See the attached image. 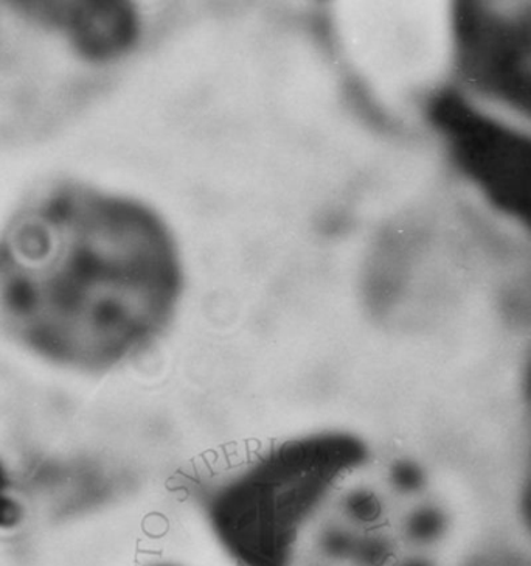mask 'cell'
<instances>
[{
	"label": "cell",
	"instance_id": "cell-9",
	"mask_svg": "<svg viewBox=\"0 0 531 566\" xmlns=\"http://www.w3.org/2000/svg\"><path fill=\"white\" fill-rule=\"evenodd\" d=\"M152 566H181L176 564H159V565H152Z\"/></svg>",
	"mask_w": 531,
	"mask_h": 566
},
{
	"label": "cell",
	"instance_id": "cell-1",
	"mask_svg": "<svg viewBox=\"0 0 531 566\" xmlns=\"http://www.w3.org/2000/svg\"><path fill=\"white\" fill-rule=\"evenodd\" d=\"M182 268L150 209L75 182L38 190L0 233V321L30 349L109 369L173 319Z\"/></svg>",
	"mask_w": 531,
	"mask_h": 566
},
{
	"label": "cell",
	"instance_id": "cell-8",
	"mask_svg": "<svg viewBox=\"0 0 531 566\" xmlns=\"http://www.w3.org/2000/svg\"><path fill=\"white\" fill-rule=\"evenodd\" d=\"M420 478L422 476H420L418 470L412 464L400 462V464L393 465L391 473L392 484L401 489V491H411V489L416 488L420 483Z\"/></svg>",
	"mask_w": 531,
	"mask_h": 566
},
{
	"label": "cell",
	"instance_id": "cell-5",
	"mask_svg": "<svg viewBox=\"0 0 531 566\" xmlns=\"http://www.w3.org/2000/svg\"><path fill=\"white\" fill-rule=\"evenodd\" d=\"M25 17L63 30L89 60L117 59L139 36V18L126 2H19Z\"/></svg>",
	"mask_w": 531,
	"mask_h": 566
},
{
	"label": "cell",
	"instance_id": "cell-6",
	"mask_svg": "<svg viewBox=\"0 0 531 566\" xmlns=\"http://www.w3.org/2000/svg\"><path fill=\"white\" fill-rule=\"evenodd\" d=\"M346 511L349 512L351 518H357L359 522H372L381 512V501L378 499V493L369 488L351 489L347 493Z\"/></svg>",
	"mask_w": 531,
	"mask_h": 566
},
{
	"label": "cell",
	"instance_id": "cell-7",
	"mask_svg": "<svg viewBox=\"0 0 531 566\" xmlns=\"http://www.w3.org/2000/svg\"><path fill=\"white\" fill-rule=\"evenodd\" d=\"M21 518V509L11 496L10 481L6 469L0 464V527L17 525Z\"/></svg>",
	"mask_w": 531,
	"mask_h": 566
},
{
	"label": "cell",
	"instance_id": "cell-2",
	"mask_svg": "<svg viewBox=\"0 0 531 566\" xmlns=\"http://www.w3.org/2000/svg\"><path fill=\"white\" fill-rule=\"evenodd\" d=\"M370 454L349 430L283 439L210 489L205 520L240 566H291L304 526Z\"/></svg>",
	"mask_w": 531,
	"mask_h": 566
},
{
	"label": "cell",
	"instance_id": "cell-3",
	"mask_svg": "<svg viewBox=\"0 0 531 566\" xmlns=\"http://www.w3.org/2000/svg\"><path fill=\"white\" fill-rule=\"evenodd\" d=\"M427 116L458 170L496 208L531 228V136L488 117L456 92L432 97Z\"/></svg>",
	"mask_w": 531,
	"mask_h": 566
},
{
	"label": "cell",
	"instance_id": "cell-4",
	"mask_svg": "<svg viewBox=\"0 0 531 566\" xmlns=\"http://www.w3.org/2000/svg\"><path fill=\"white\" fill-rule=\"evenodd\" d=\"M454 34L469 84L531 117V3H460Z\"/></svg>",
	"mask_w": 531,
	"mask_h": 566
}]
</instances>
